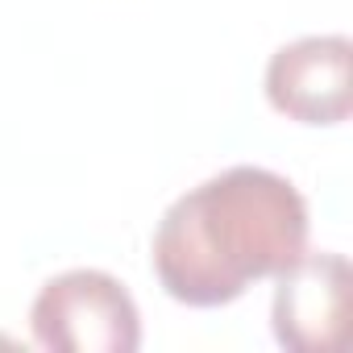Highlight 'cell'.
<instances>
[{
    "instance_id": "277c9868",
    "label": "cell",
    "mask_w": 353,
    "mask_h": 353,
    "mask_svg": "<svg viewBox=\"0 0 353 353\" xmlns=\"http://www.w3.org/2000/svg\"><path fill=\"white\" fill-rule=\"evenodd\" d=\"M274 341L291 353H332L345 341L349 262L345 254H299L274 274Z\"/></svg>"
},
{
    "instance_id": "7a4b0ae2",
    "label": "cell",
    "mask_w": 353,
    "mask_h": 353,
    "mask_svg": "<svg viewBox=\"0 0 353 353\" xmlns=\"http://www.w3.org/2000/svg\"><path fill=\"white\" fill-rule=\"evenodd\" d=\"M30 328L50 353H133L141 345L137 303L104 270L54 274L30 307Z\"/></svg>"
},
{
    "instance_id": "6da1fadb",
    "label": "cell",
    "mask_w": 353,
    "mask_h": 353,
    "mask_svg": "<svg viewBox=\"0 0 353 353\" xmlns=\"http://www.w3.org/2000/svg\"><path fill=\"white\" fill-rule=\"evenodd\" d=\"M303 250L307 204L295 183L266 166H229L162 212L150 262L170 299L225 307Z\"/></svg>"
},
{
    "instance_id": "3957f363",
    "label": "cell",
    "mask_w": 353,
    "mask_h": 353,
    "mask_svg": "<svg viewBox=\"0 0 353 353\" xmlns=\"http://www.w3.org/2000/svg\"><path fill=\"white\" fill-rule=\"evenodd\" d=\"M266 100L299 125H341L353 112V42L345 34H316L270 54Z\"/></svg>"
}]
</instances>
